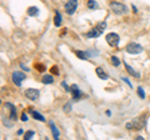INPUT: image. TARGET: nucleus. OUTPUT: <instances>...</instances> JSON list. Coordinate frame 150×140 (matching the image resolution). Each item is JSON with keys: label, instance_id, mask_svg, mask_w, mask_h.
Wrapping results in <instances>:
<instances>
[{"label": "nucleus", "instance_id": "obj_1", "mask_svg": "<svg viewBox=\"0 0 150 140\" xmlns=\"http://www.w3.org/2000/svg\"><path fill=\"white\" fill-rule=\"evenodd\" d=\"M105 28H106V23L105 21H101L96 26L91 28V29L85 34V36H86V38H91V39L98 38V36H100L103 34V31H104Z\"/></svg>", "mask_w": 150, "mask_h": 140}, {"label": "nucleus", "instance_id": "obj_2", "mask_svg": "<svg viewBox=\"0 0 150 140\" xmlns=\"http://www.w3.org/2000/svg\"><path fill=\"white\" fill-rule=\"evenodd\" d=\"M110 9L111 11L116 14V15H124V14L128 13V8H126L124 4L118 3V1H111L110 3Z\"/></svg>", "mask_w": 150, "mask_h": 140}, {"label": "nucleus", "instance_id": "obj_3", "mask_svg": "<svg viewBox=\"0 0 150 140\" xmlns=\"http://www.w3.org/2000/svg\"><path fill=\"white\" fill-rule=\"evenodd\" d=\"M105 39H106V43L109 44L111 48H116L120 43V36L116 34V33H109V34H106Z\"/></svg>", "mask_w": 150, "mask_h": 140}, {"label": "nucleus", "instance_id": "obj_4", "mask_svg": "<svg viewBox=\"0 0 150 140\" xmlns=\"http://www.w3.org/2000/svg\"><path fill=\"white\" fill-rule=\"evenodd\" d=\"M125 50L129 54H140L143 51V46L138 43H129L125 46Z\"/></svg>", "mask_w": 150, "mask_h": 140}, {"label": "nucleus", "instance_id": "obj_5", "mask_svg": "<svg viewBox=\"0 0 150 140\" xmlns=\"http://www.w3.org/2000/svg\"><path fill=\"white\" fill-rule=\"evenodd\" d=\"M76 8H78V0H68L65 3V13L68 15H73L76 11Z\"/></svg>", "mask_w": 150, "mask_h": 140}, {"label": "nucleus", "instance_id": "obj_6", "mask_svg": "<svg viewBox=\"0 0 150 140\" xmlns=\"http://www.w3.org/2000/svg\"><path fill=\"white\" fill-rule=\"evenodd\" d=\"M11 78H13V81H14V84H15L16 86H21L23 81L26 79V75L24 73H20V71H14Z\"/></svg>", "mask_w": 150, "mask_h": 140}, {"label": "nucleus", "instance_id": "obj_7", "mask_svg": "<svg viewBox=\"0 0 150 140\" xmlns=\"http://www.w3.org/2000/svg\"><path fill=\"white\" fill-rule=\"evenodd\" d=\"M24 94H25V96L28 98V99L38 100V99H39V96H40V91L38 89H26L24 91Z\"/></svg>", "mask_w": 150, "mask_h": 140}, {"label": "nucleus", "instance_id": "obj_8", "mask_svg": "<svg viewBox=\"0 0 150 140\" xmlns=\"http://www.w3.org/2000/svg\"><path fill=\"white\" fill-rule=\"evenodd\" d=\"M4 108L9 109V118H10L11 121H15L16 120V108L11 103H5L4 104Z\"/></svg>", "mask_w": 150, "mask_h": 140}, {"label": "nucleus", "instance_id": "obj_9", "mask_svg": "<svg viewBox=\"0 0 150 140\" xmlns=\"http://www.w3.org/2000/svg\"><path fill=\"white\" fill-rule=\"evenodd\" d=\"M70 88H71V94H73V96H74V100H75V101L80 100L81 98L84 96V94L81 93V90L79 89V86L76 85V84H73V85L70 86Z\"/></svg>", "mask_w": 150, "mask_h": 140}, {"label": "nucleus", "instance_id": "obj_10", "mask_svg": "<svg viewBox=\"0 0 150 140\" xmlns=\"http://www.w3.org/2000/svg\"><path fill=\"white\" fill-rule=\"evenodd\" d=\"M95 71H96V75L99 76V79H101V80H108V79H109L108 74L104 71V70H103V68L98 66V68L95 69Z\"/></svg>", "mask_w": 150, "mask_h": 140}, {"label": "nucleus", "instance_id": "obj_11", "mask_svg": "<svg viewBox=\"0 0 150 140\" xmlns=\"http://www.w3.org/2000/svg\"><path fill=\"white\" fill-rule=\"evenodd\" d=\"M63 23V18H62V14H60L59 10H55V16H54V24L55 26H60Z\"/></svg>", "mask_w": 150, "mask_h": 140}, {"label": "nucleus", "instance_id": "obj_12", "mask_svg": "<svg viewBox=\"0 0 150 140\" xmlns=\"http://www.w3.org/2000/svg\"><path fill=\"white\" fill-rule=\"evenodd\" d=\"M124 65H125V69H126V71H128V73L130 74L131 76H135V78H138V79L140 78V74H139V73H137V71H135V70H134L133 68H131L129 64H126V63L124 62Z\"/></svg>", "mask_w": 150, "mask_h": 140}, {"label": "nucleus", "instance_id": "obj_13", "mask_svg": "<svg viewBox=\"0 0 150 140\" xmlns=\"http://www.w3.org/2000/svg\"><path fill=\"white\" fill-rule=\"evenodd\" d=\"M49 125H50V129H51V133H53V136H54V139H59V136H60V133H59L58 128L55 127L54 121H50Z\"/></svg>", "mask_w": 150, "mask_h": 140}, {"label": "nucleus", "instance_id": "obj_14", "mask_svg": "<svg viewBox=\"0 0 150 140\" xmlns=\"http://www.w3.org/2000/svg\"><path fill=\"white\" fill-rule=\"evenodd\" d=\"M75 55L81 60H88L89 58H90L88 55V51H81V50H75Z\"/></svg>", "mask_w": 150, "mask_h": 140}, {"label": "nucleus", "instance_id": "obj_15", "mask_svg": "<svg viewBox=\"0 0 150 140\" xmlns=\"http://www.w3.org/2000/svg\"><path fill=\"white\" fill-rule=\"evenodd\" d=\"M29 111H30V113H31V115H33V118H34V119H36V120H39V121H45V118H44V116H43V115H41L40 113H38V111H34V110H33L31 108L29 109Z\"/></svg>", "mask_w": 150, "mask_h": 140}, {"label": "nucleus", "instance_id": "obj_16", "mask_svg": "<svg viewBox=\"0 0 150 140\" xmlns=\"http://www.w3.org/2000/svg\"><path fill=\"white\" fill-rule=\"evenodd\" d=\"M38 14H39V9H38L36 6H30L29 9H28V15H30V16H36Z\"/></svg>", "mask_w": 150, "mask_h": 140}, {"label": "nucleus", "instance_id": "obj_17", "mask_svg": "<svg viewBox=\"0 0 150 140\" xmlns=\"http://www.w3.org/2000/svg\"><path fill=\"white\" fill-rule=\"evenodd\" d=\"M43 84H53L54 83V78L53 75H44L43 79H41Z\"/></svg>", "mask_w": 150, "mask_h": 140}, {"label": "nucleus", "instance_id": "obj_18", "mask_svg": "<svg viewBox=\"0 0 150 140\" xmlns=\"http://www.w3.org/2000/svg\"><path fill=\"white\" fill-rule=\"evenodd\" d=\"M98 8V3L95 0H88V9H90V10H95Z\"/></svg>", "mask_w": 150, "mask_h": 140}, {"label": "nucleus", "instance_id": "obj_19", "mask_svg": "<svg viewBox=\"0 0 150 140\" xmlns=\"http://www.w3.org/2000/svg\"><path fill=\"white\" fill-rule=\"evenodd\" d=\"M110 62H111V64L114 65V66H119V65H120L119 58H118V57H114V55H112V57L110 58Z\"/></svg>", "mask_w": 150, "mask_h": 140}, {"label": "nucleus", "instance_id": "obj_20", "mask_svg": "<svg viewBox=\"0 0 150 140\" xmlns=\"http://www.w3.org/2000/svg\"><path fill=\"white\" fill-rule=\"evenodd\" d=\"M35 135V133L33 132V130H29V132H26L25 133V135H24V139H26V140H30L33 136Z\"/></svg>", "mask_w": 150, "mask_h": 140}, {"label": "nucleus", "instance_id": "obj_21", "mask_svg": "<svg viewBox=\"0 0 150 140\" xmlns=\"http://www.w3.org/2000/svg\"><path fill=\"white\" fill-rule=\"evenodd\" d=\"M138 95H139L140 99H145V93H144V89L142 86L138 88Z\"/></svg>", "mask_w": 150, "mask_h": 140}, {"label": "nucleus", "instance_id": "obj_22", "mask_svg": "<svg viewBox=\"0 0 150 140\" xmlns=\"http://www.w3.org/2000/svg\"><path fill=\"white\" fill-rule=\"evenodd\" d=\"M63 110L65 111V113H69V111L71 110V103H68V104H65L64 108H63Z\"/></svg>", "mask_w": 150, "mask_h": 140}, {"label": "nucleus", "instance_id": "obj_23", "mask_svg": "<svg viewBox=\"0 0 150 140\" xmlns=\"http://www.w3.org/2000/svg\"><path fill=\"white\" fill-rule=\"evenodd\" d=\"M62 86H63L64 89H65V91H68V93L71 91V88H70V86H69V85H68V84L65 83V81H62Z\"/></svg>", "mask_w": 150, "mask_h": 140}, {"label": "nucleus", "instance_id": "obj_24", "mask_svg": "<svg viewBox=\"0 0 150 140\" xmlns=\"http://www.w3.org/2000/svg\"><path fill=\"white\" fill-rule=\"evenodd\" d=\"M51 73L55 74V75H59V70H58V68H56V66H53V68H51Z\"/></svg>", "mask_w": 150, "mask_h": 140}, {"label": "nucleus", "instance_id": "obj_25", "mask_svg": "<svg viewBox=\"0 0 150 140\" xmlns=\"http://www.w3.org/2000/svg\"><path fill=\"white\" fill-rule=\"evenodd\" d=\"M121 80H123L124 83H126V84H128V85H129L130 88H133V85H131V83L129 81V79H128V78H121Z\"/></svg>", "mask_w": 150, "mask_h": 140}, {"label": "nucleus", "instance_id": "obj_26", "mask_svg": "<svg viewBox=\"0 0 150 140\" xmlns=\"http://www.w3.org/2000/svg\"><path fill=\"white\" fill-rule=\"evenodd\" d=\"M21 120H23V121H28V120H29V119H28V115H26L25 113L21 114Z\"/></svg>", "mask_w": 150, "mask_h": 140}, {"label": "nucleus", "instance_id": "obj_27", "mask_svg": "<svg viewBox=\"0 0 150 140\" xmlns=\"http://www.w3.org/2000/svg\"><path fill=\"white\" fill-rule=\"evenodd\" d=\"M131 8H133V11L134 13H138V8L135 6V5H131Z\"/></svg>", "mask_w": 150, "mask_h": 140}, {"label": "nucleus", "instance_id": "obj_28", "mask_svg": "<svg viewBox=\"0 0 150 140\" xmlns=\"http://www.w3.org/2000/svg\"><path fill=\"white\" fill-rule=\"evenodd\" d=\"M20 66H21L23 69H24V70H25V71H29V69H28L26 66H24V64H20Z\"/></svg>", "mask_w": 150, "mask_h": 140}, {"label": "nucleus", "instance_id": "obj_29", "mask_svg": "<svg viewBox=\"0 0 150 140\" xmlns=\"http://www.w3.org/2000/svg\"><path fill=\"white\" fill-rule=\"evenodd\" d=\"M135 139H137V140H143L144 138H143V136H137V138H135Z\"/></svg>", "mask_w": 150, "mask_h": 140}, {"label": "nucleus", "instance_id": "obj_30", "mask_svg": "<svg viewBox=\"0 0 150 140\" xmlns=\"http://www.w3.org/2000/svg\"><path fill=\"white\" fill-rule=\"evenodd\" d=\"M106 115H108V116H110V115H111V111L108 110V111H106Z\"/></svg>", "mask_w": 150, "mask_h": 140}, {"label": "nucleus", "instance_id": "obj_31", "mask_svg": "<svg viewBox=\"0 0 150 140\" xmlns=\"http://www.w3.org/2000/svg\"><path fill=\"white\" fill-rule=\"evenodd\" d=\"M21 134H23V130L20 129V130H19V132H18V135H21Z\"/></svg>", "mask_w": 150, "mask_h": 140}]
</instances>
